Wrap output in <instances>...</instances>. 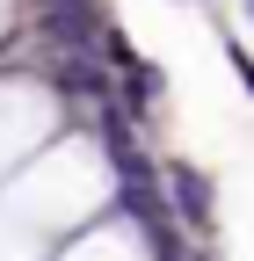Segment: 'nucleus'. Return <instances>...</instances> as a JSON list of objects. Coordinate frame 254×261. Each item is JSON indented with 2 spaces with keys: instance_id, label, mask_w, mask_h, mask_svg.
I'll return each instance as SVG.
<instances>
[{
  "instance_id": "obj_1",
  "label": "nucleus",
  "mask_w": 254,
  "mask_h": 261,
  "mask_svg": "<svg viewBox=\"0 0 254 261\" xmlns=\"http://www.w3.org/2000/svg\"><path fill=\"white\" fill-rule=\"evenodd\" d=\"M102 203H109V160L94 152V145H80V138L44 145V152L15 174V189H8V211L29 218L37 232L80 225V218H94Z\"/></svg>"
},
{
  "instance_id": "obj_2",
  "label": "nucleus",
  "mask_w": 254,
  "mask_h": 261,
  "mask_svg": "<svg viewBox=\"0 0 254 261\" xmlns=\"http://www.w3.org/2000/svg\"><path fill=\"white\" fill-rule=\"evenodd\" d=\"M51 130H58V102L44 87H29V80H8L0 87V174L29 167V160L51 145Z\"/></svg>"
},
{
  "instance_id": "obj_3",
  "label": "nucleus",
  "mask_w": 254,
  "mask_h": 261,
  "mask_svg": "<svg viewBox=\"0 0 254 261\" xmlns=\"http://www.w3.org/2000/svg\"><path fill=\"white\" fill-rule=\"evenodd\" d=\"M66 261H145V240L131 225H109V232H87L80 247H66Z\"/></svg>"
},
{
  "instance_id": "obj_4",
  "label": "nucleus",
  "mask_w": 254,
  "mask_h": 261,
  "mask_svg": "<svg viewBox=\"0 0 254 261\" xmlns=\"http://www.w3.org/2000/svg\"><path fill=\"white\" fill-rule=\"evenodd\" d=\"M37 225H29V218H15L8 203H0V261H37Z\"/></svg>"
},
{
  "instance_id": "obj_5",
  "label": "nucleus",
  "mask_w": 254,
  "mask_h": 261,
  "mask_svg": "<svg viewBox=\"0 0 254 261\" xmlns=\"http://www.w3.org/2000/svg\"><path fill=\"white\" fill-rule=\"evenodd\" d=\"M0 29H8V0H0Z\"/></svg>"
}]
</instances>
